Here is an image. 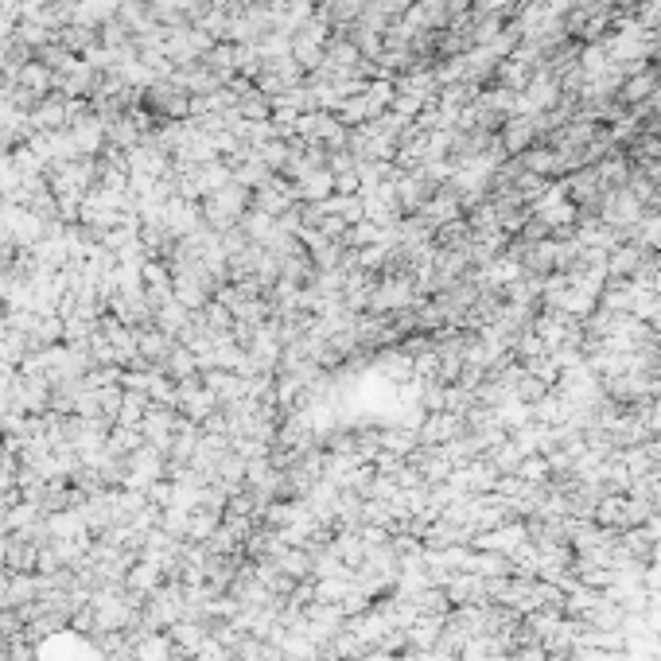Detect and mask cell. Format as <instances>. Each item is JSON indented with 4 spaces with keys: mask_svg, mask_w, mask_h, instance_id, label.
Returning a JSON list of instances; mask_svg holds the SVG:
<instances>
[{
    "mask_svg": "<svg viewBox=\"0 0 661 661\" xmlns=\"http://www.w3.org/2000/svg\"><path fill=\"white\" fill-rule=\"evenodd\" d=\"M140 102L148 113H156V117H187L191 113V94H187V86L179 82V78H168V82H152L144 94H140Z\"/></svg>",
    "mask_w": 661,
    "mask_h": 661,
    "instance_id": "6da1fadb",
    "label": "cell"
}]
</instances>
